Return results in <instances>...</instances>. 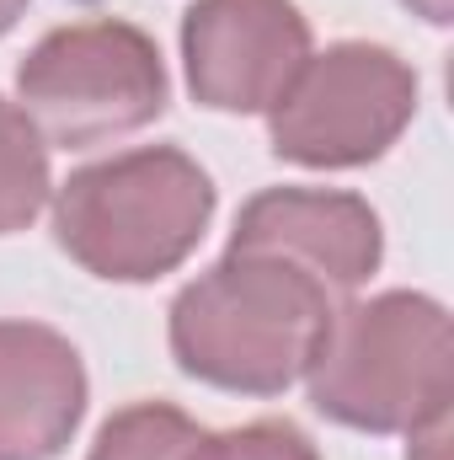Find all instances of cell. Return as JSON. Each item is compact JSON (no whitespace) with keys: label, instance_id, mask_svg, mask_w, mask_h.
Returning <instances> with one entry per match:
<instances>
[{"label":"cell","instance_id":"3957f363","mask_svg":"<svg viewBox=\"0 0 454 460\" xmlns=\"http://www.w3.org/2000/svg\"><path fill=\"white\" fill-rule=\"evenodd\" d=\"M310 407L353 434H417L450 418L454 332L450 311L423 289H385L347 300L316 364L305 369Z\"/></svg>","mask_w":454,"mask_h":460},{"label":"cell","instance_id":"277c9868","mask_svg":"<svg viewBox=\"0 0 454 460\" xmlns=\"http://www.w3.org/2000/svg\"><path fill=\"white\" fill-rule=\"evenodd\" d=\"M171 102L161 43L123 22L92 16L48 27L16 65V108L48 150H97L150 128Z\"/></svg>","mask_w":454,"mask_h":460},{"label":"cell","instance_id":"7a4b0ae2","mask_svg":"<svg viewBox=\"0 0 454 460\" xmlns=\"http://www.w3.org/2000/svg\"><path fill=\"white\" fill-rule=\"evenodd\" d=\"M54 241L102 284L177 273L214 226L220 188L182 145H134L54 182Z\"/></svg>","mask_w":454,"mask_h":460},{"label":"cell","instance_id":"4fadbf2b","mask_svg":"<svg viewBox=\"0 0 454 460\" xmlns=\"http://www.w3.org/2000/svg\"><path fill=\"white\" fill-rule=\"evenodd\" d=\"M27 5H32V0H0V38H5V32L27 16Z\"/></svg>","mask_w":454,"mask_h":460},{"label":"cell","instance_id":"8fae6325","mask_svg":"<svg viewBox=\"0 0 454 460\" xmlns=\"http://www.w3.org/2000/svg\"><path fill=\"white\" fill-rule=\"evenodd\" d=\"M182 460H321L316 439L289 423V418H257V423H240V429H220V434H198Z\"/></svg>","mask_w":454,"mask_h":460},{"label":"cell","instance_id":"52a82bcc","mask_svg":"<svg viewBox=\"0 0 454 460\" xmlns=\"http://www.w3.org/2000/svg\"><path fill=\"white\" fill-rule=\"evenodd\" d=\"M225 246L289 257L347 305L385 262V226L347 188H262L240 204Z\"/></svg>","mask_w":454,"mask_h":460},{"label":"cell","instance_id":"8992f818","mask_svg":"<svg viewBox=\"0 0 454 460\" xmlns=\"http://www.w3.org/2000/svg\"><path fill=\"white\" fill-rule=\"evenodd\" d=\"M316 54L294 0H193L182 11L188 92L209 113H267Z\"/></svg>","mask_w":454,"mask_h":460},{"label":"cell","instance_id":"9c48e42d","mask_svg":"<svg viewBox=\"0 0 454 460\" xmlns=\"http://www.w3.org/2000/svg\"><path fill=\"white\" fill-rule=\"evenodd\" d=\"M54 199L48 145L11 97H0V235H22Z\"/></svg>","mask_w":454,"mask_h":460},{"label":"cell","instance_id":"5b68a950","mask_svg":"<svg viewBox=\"0 0 454 460\" xmlns=\"http://www.w3.org/2000/svg\"><path fill=\"white\" fill-rule=\"evenodd\" d=\"M417 102L423 81L396 49L342 38L310 54L262 118L278 161L305 172H353L390 155V145L412 128Z\"/></svg>","mask_w":454,"mask_h":460},{"label":"cell","instance_id":"7c38bea8","mask_svg":"<svg viewBox=\"0 0 454 460\" xmlns=\"http://www.w3.org/2000/svg\"><path fill=\"white\" fill-rule=\"evenodd\" d=\"M412 16H423L428 27H450L454 22V0H401Z\"/></svg>","mask_w":454,"mask_h":460},{"label":"cell","instance_id":"6da1fadb","mask_svg":"<svg viewBox=\"0 0 454 460\" xmlns=\"http://www.w3.org/2000/svg\"><path fill=\"white\" fill-rule=\"evenodd\" d=\"M342 300L300 262L225 246L166 311V343L188 380L230 396H284L305 380Z\"/></svg>","mask_w":454,"mask_h":460},{"label":"cell","instance_id":"30bf717a","mask_svg":"<svg viewBox=\"0 0 454 460\" xmlns=\"http://www.w3.org/2000/svg\"><path fill=\"white\" fill-rule=\"evenodd\" d=\"M204 429L171 402H128L97 429L86 460H182Z\"/></svg>","mask_w":454,"mask_h":460},{"label":"cell","instance_id":"ba28073f","mask_svg":"<svg viewBox=\"0 0 454 460\" xmlns=\"http://www.w3.org/2000/svg\"><path fill=\"white\" fill-rule=\"evenodd\" d=\"M92 402L86 358L43 322H0V460H59Z\"/></svg>","mask_w":454,"mask_h":460}]
</instances>
